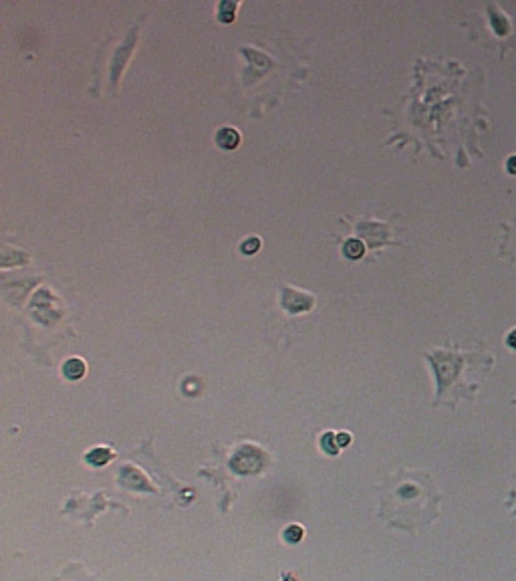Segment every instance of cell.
Segmentation results:
<instances>
[{
    "instance_id": "obj_1",
    "label": "cell",
    "mask_w": 516,
    "mask_h": 581,
    "mask_svg": "<svg viewBox=\"0 0 516 581\" xmlns=\"http://www.w3.org/2000/svg\"><path fill=\"white\" fill-rule=\"evenodd\" d=\"M377 492L379 517L389 527L415 535L438 517L442 494L428 473L398 471L377 486Z\"/></svg>"
},
{
    "instance_id": "obj_2",
    "label": "cell",
    "mask_w": 516,
    "mask_h": 581,
    "mask_svg": "<svg viewBox=\"0 0 516 581\" xmlns=\"http://www.w3.org/2000/svg\"><path fill=\"white\" fill-rule=\"evenodd\" d=\"M283 307L290 311V313H302V311H309L315 303V299L302 291H296L292 287H285L283 289V299H281Z\"/></svg>"
},
{
    "instance_id": "obj_3",
    "label": "cell",
    "mask_w": 516,
    "mask_h": 581,
    "mask_svg": "<svg viewBox=\"0 0 516 581\" xmlns=\"http://www.w3.org/2000/svg\"><path fill=\"white\" fill-rule=\"evenodd\" d=\"M216 144L222 150H236L240 144V133L234 127H220L216 131Z\"/></svg>"
},
{
    "instance_id": "obj_4",
    "label": "cell",
    "mask_w": 516,
    "mask_h": 581,
    "mask_svg": "<svg viewBox=\"0 0 516 581\" xmlns=\"http://www.w3.org/2000/svg\"><path fill=\"white\" fill-rule=\"evenodd\" d=\"M85 370H87V366H85V362L79 359V357H71V359L65 362V366H63V373H65V377H69V379H81V377L85 375Z\"/></svg>"
},
{
    "instance_id": "obj_5",
    "label": "cell",
    "mask_w": 516,
    "mask_h": 581,
    "mask_svg": "<svg viewBox=\"0 0 516 581\" xmlns=\"http://www.w3.org/2000/svg\"><path fill=\"white\" fill-rule=\"evenodd\" d=\"M343 255L347 259H351V261L361 259V257L365 255V242L359 240V238H349V240H345Z\"/></svg>"
},
{
    "instance_id": "obj_6",
    "label": "cell",
    "mask_w": 516,
    "mask_h": 581,
    "mask_svg": "<svg viewBox=\"0 0 516 581\" xmlns=\"http://www.w3.org/2000/svg\"><path fill=\"white\" fill-rule=\"evenodd\" d=\"M113 458V452L109 448H93L87 452V462L93 466H103Z\"/></svg>"
},
{
    "instance_id": "obj_7",
    "label": "cell",
    "mask_w": 516,
    "mask_h": 581,
    "mask_svg": "<svg viewBox=\"0 0 516 581\" xmlns=\"http://www.w3.org/2000/svg\"><path fill=\"white\" fill-rule=\"evenodd\" d=\"M321 446H323V450L327 452V454H339V444H337V434H333V432H325L323 434V438H321Z\"/></svg>"
},
{
    "instance_id": "obj_8",
    "label": "cell",
    "mask_w": 516,
    "mask_h": 581,
    "mask_svg": "<svg viewBox=\"0 0 516 581\" xmlns=\"http://www.w3.org/2000/svg\"><path fill=\"white\" fill-rule=\"evenodd\" d=\"M234 10H236V2H230V0L220 2V6H218V18H220L222 22H232V20H234Z\"/></svg>"
},
{
    "instance_id": "obj_9",
    "label": "cell",
    "mask_w": 516,
    "mask_h": 581,
    "mask_svg": "<svg viewBox=\"0 0 516 581\" xmlns=\"http://www.w3.org/2000/svg\"><path fill=\"white\" fill-rule=\"evenodd\" d=\"M258 248H260V238H258V236H248V238L240 244V251H242L244 255H254Z\"/></svg>"
},
{
    "instance_id": "obj_10",
    "label": "cell",
    "mask_w": 516,
    "mask_h": 581,
    "mask_svg": "<svg viewBox=\"0 0 516 581\" xmlns=\"http://www.w3.org/2000/svg\"><path fill=\"white\" fill-rule=\"evenodd\" d=\"M285 539L288 543H298L302 539V527L298 525H290V527L285 529Z\"/></svg>"
},
{
    "instance_id": "obj_11",
    "label": "cell",
    "mask_w": 516,
    "mask_h": 581,
    "mask_svg": "<svg viewBox=\"0 0 516 581\" xmlns=\"http://www.w3.org/2000/svg\"><path fill=\"white\" fill-rule=\"evenodd\" d=\"M349 442H351V434L349 432H339L337 434V444L339 446H347Z\"/></svg>"
},
{
    "instance_id": "obj_12",
    "label": "cell",
    "mask_w": 516,
    "mask_h": 581,
    "mask_svg": "<svg viewBox=\"0 0 516 581\" xmlns=\"http://www.w3.org/2000/svg\"><path fill=\"white\" fill-rule=\"evenodd\" d=\"M506 170H508L510 174H514V176H516V156L508 158V161H506Z\"/></svg>"
},
{
    "instance_id": "obj_13",
    "label": "cell",
    "mask_w": 516,
    "mask_h": 581,
    "mask_svg": "<svg viewBox=\"0 0 516 581\" xmlns=\"http://www.w3.org/2000/svg\"><path fill=\"white\" fill-rule=\"evenodd\" d=\"M508 345H512V347L516 349V329L508 335Z\"/></svg>"
}]
</instances>
